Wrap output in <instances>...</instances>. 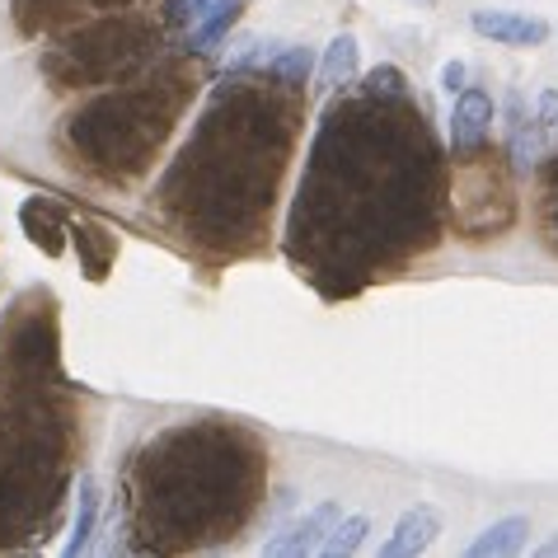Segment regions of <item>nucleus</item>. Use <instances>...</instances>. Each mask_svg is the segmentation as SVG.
<instances>
[{"mask_svg": "<svg viewBox=\"0 0 558 558\" xmlns=\"http://www.w3.org/2000/svg\"><path fill=\"white\" fill-rule=\"evenodd\" d=\"M343 517V507L338 502H319V507H310L301 521H291L282 535H272L268 545H263V554L268 558H305V554H315L324 545V535L333 531V521Z\"/></svg>", "mask_w": 558, "mask_h": 558, "instance_id": "obj_4", "label": "nucleus"}, {"mask_svg": "<svg viewBox=\"0 0 558 558\" xmlns=\"http://www.w3.org/2000/svg\"><path fill=\"white\" fill-rule=\"evenodd\" d=\"M525 539H531V517H502V521H493L464 554L470 558H507V554H521Z\"/></svg>", "mask_w": 558, "mask_h": 558, "instance_id": "obj_11", "label": "nucleus"}, {"mask_svg": "<svg viewBox=\"0 0 558 558\" xmlns=\"http://www.w3.org/2000/svg\"><path fill=\"white\" fill-rule=\"evenodd\" d=\"M451 211L464 240H488L511 226V211H517V203H511V165H502V155H493V146L456 155Z\"/></svg>", "mask_w": 558, "mask_h": 558, "instance_id": "obj_2", "label": "nucleus"}, {"mask_svg": "<svg viewBox=\"0 0 558 558\" xmlns=\"http://www.w3.org/2000/svg\"><path fill=\"white\" fill-rule=\"evenodd\" d=\"M535 128H539V142H554V136H558V89H539Z\"/></svg>", "mask_w": 558, "mask_h": 558, "instance_id": "obj_19", "label": "nucleus"}, {"mask_svg": "<svg viewBox=\"0 0 558 558\" xmlns=\"http://www.w3.org/2000/svg\"><path fill=\"white\" fill-rule=\"evenodd\" d=\"M545 165H535V216H539V235H545V244L558 254V150L554 155H539Z\"/></svg>", "mask_w": 558, "mask_h": 558, "instance_id": "obj_12", "label": "nucleus"}, {"mask_svg": "<svg viewBox=\"0 0 558 558\" xmlns=\"http://www.w3.org/2000/svg\"><path fill=\"white\" fill-rule=\"evenodd\" d=\"M75 250L85 254V272L99 282V277L108 272V258L118 254V244H113V235H104L99 226H81L75 230Z\"/></svg>", "mask_w": 558, "mask_h": 558, "instance_id": "obj_15", "label": "nucleus"}, {"mask_svg": "<svg viewBox=\"0 0 558 558\" xmlns=\"http://www.w3.org/2000/svg\"><path fill=\"white\" fill-rule=\"evenodd\" d=\"M310 71H315V52L310 48H277V57L268 61V75L282 81L287 89H305Z\"/></svg>", "mask_w": 558, "mask_h": 558, "instance_id": "obj_14", "label": "nucleus"}, {"mask_svg": "<svg viewBox=\"0 0 558 558\" xmlns=\"http://www.w3.org/2000/svg\"><path fill=\"white\" fill-rule=\"evenodd\" d=\"M362 89H366V95H409V75L399 71L395 61H380V66L366 71Z\"/></svg>", "mask_w": 558, "mask_h": 558, "instance_id": "obj_17", "label": "nucleus"}, {"mask_svg": "<svg viewBox=\"0 0 558 558\" xmlns=\"http://www.w3.org/2000/svg\"><path fill=\"white\" fill-rule=\"evenodd\" d=\"M446 160L427 108L409 95H356L324 113L310 146L287 250L333 296L395 272L441 235Z\"/></svg>", "mask_w": 558, "mask_h": 558, "instance_id": "obj_1", "label": "nucleus"}, {"mask_svg": "<svg viewBox=\"0 0 558 558\" xmlns=\"http://www.w3.org/2000/svg\"><path fill=\"white\" fill-rule=\"evenodd\" d=\"M493 95L484 85H464L456 95V113H451V155H470L478 146H488L493 136Z\"/></svg>", "mask_w": 558, "mask_h": 558, "instance_id": "obj_3", "label": "nucleus"}, {"mask_svg": "<svg viewBox=\"0 0 558 558\" xmlns=\"http://www.w3.org/2000/svg\"><path fill=\"white\" fill-rule=\"evenodd\" d=\"M356 66H362V48H356L352 34H338L329 48H324V61H319V95H338L343 85L356 81Z\"/></svg>", "mask_w": 558, "mask_h": 558, "instance_id": "obj_9", "label": "nucleus"}, {"mask_svg": "<svg viewBox=\"0 0 558 558\" xmlns=\"http://www.w3.org/2000/svg\"><path fill=\"white\" fill-rule=\"evenodd\" d=\"M203 10H207V0H165L160 5V20L169 28H183V24H197L203 20Z\"/></svg>", "mask_w": 558, "mask_h": 558, "instance_id": "obj_18", "label": "nucleus"}, {"mask_svg": "<svg viewBox=\"0 0 558 558\" xmlns=\"http://www.w3.org/2000/svg\"><path fill=\"white\" fill-rule=\"evenodd\" d=\"M24 226H28V240L38 244L43 254H61V226H57V211L43 207V203H24Z\"/></svg>", "mask_w": 558, "mask_h": 558, "instance_id": "obj_16", "label": "nucleus"}, {"mask_svg": "<svg viewBox=\"0 0 558 558\" xmlns=\"http://www.w3.org/2000/svg\"><path fill=\"white\" fill-rule=\"evenodd\" d=\"M464 81H470V66H464V61H446V66H441V89H446V95H460V89H464Z\"/></svg>", "mask_w": 558, "mask_h": 558, "instance_id": "obj_20", "label": "nucleus"}, {"mask_svg": "<svg viewBox=\"0 0 558 558\" xmlns=\"http://www.w3.org/2000/svg\"><path fill=\"white\" fill-rule=\"evenodd\" d=\"M99 478L95 474H81L75 484V517H71V539H66V554H89L95 545V531H99Z\"/></svg>", "mask_w": 558, "mask_h": 558, "instance_id": "obj_8", "label": "nucleus"}, {"mask_svg": "<svg viewBox=\"0 0 558 558\" xmlns=\"http://www.w3.org/2000/svg\"><path fill=\"white\" fill-rule=\"evenodd\" d=\"M539 155H545V142H539L535 118L525 113L521 95H511L507 99V165H511V174L531 179V169L539 165Z\"/></svg>", "mask_w": 558, "mask_h": 558, "instance_id": "obj_7", "label": "nucleus"}, {"mask_svg": "<svg viewBox=\"0 0 558 558\" xmlns=\"http://www.w3.org/2000/svg\"><path fill=\"white\" fill-rule=\"evenodd\" d=\"M254 0H207V10H203V20H197V28L189 34V48L193 52H211L216 43H221L230 28L240 24V14L250 10Z\"/></svg>", "mask_w": 558, "mask_h": 558, "instance_id": "obj_10", "label": "nucleus"}, {"mask_svg": "<svg viewBox=\"0 0 558 558\" xmlns=\"http://www.w3.org/2000/svg\"><path fill=\"white\" fill-rule=\"evenodd\" d=\"M535 558H558V531H554V535L545 539V545H539V549H535Z\"/></svg>", "mask_w": 558, "mask_h": 558, "instance_id": "obj_21", "label": "nucleus"}, {"mask_svg": "<svg viewBox=\"0 0 558 558\" xmlns=\"http://www.w3.org/2000/svg\"><path fill=\"white\" fill-rule=\"evenodd\" d=\"M470 28L478 38L498 43V48H539L549 43V24L531 20V14H511V10H474Z\"/></svg>", "mask_w": 558, "mask_h": 558, "instance_id": "obj_5", "label": "nucleus"}, {"mask_svg": "<svg viewBox=\"0 0 558 558\" xmlns=\"http://www.w3.org/2000/svg\"><path fill=\"white\" fill-rule=\"evenodd\" d=\"M366 535H371V517H338L333 521V531L324 535V545L315 549V554H324V558H348V554H356L366 545Z\"/></svg>", "mask_w": 558, "mask_h": 558, "instance_id": "obj_13", "label": "nucleus"}, {"mask_svg": "<svg viewBox=\"0 0 558 558\" xmlns=\"http://www.w3.org/2000/svg\"><path fill=\"white\" fill-rule=\"evenodd\" d=\"M437 535H441V511L432 502H417L395 521L390 539L380 545V558H417L437 545Z\"/></svg>", "mask_w": 558, "mask_h": 558, "instance_id": "obj_6", "label": "nucleus"}]
</instances>
